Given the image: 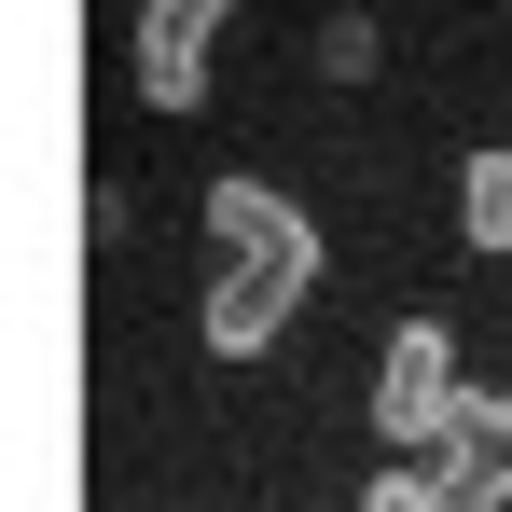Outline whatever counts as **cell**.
<instances>
[{"instance_id":"cell-1","label":"cell","mask_w":512,"mask_h":512,"mask_svg":"<svg viewBox=\"0 0 512 512\" xmlns=\"http://www.w3.org/2000/svg\"><path fill=\"white\" fill-rule=\"evenodd\" d=\"M457 416H471V388H457V333H443V319H402L388 360H374V443H388V457H443Z\"/></svg>"},{"instance_id":"cell-4","label":"cell","mask_w":512,"mask_h":512,"mask_svg":"<svg viewBox=\"0 0 512 512\" xmlns=\"http://www.w3.org/2000/svg\"><path fill=\"white\" fill-rule=\"evenodd\" d=\"M139 97H153V111H194V97H208V42L167 28V14H139Z\"/></svg>"},{"instance_id":"cell-5","label":"cell","mask_w":512,"mask_h":512,"mask_svg":"<svg viewBox=\"0 0 512 512\" xmlns=\"http://www.w3.org/2000/svg\"><path fill=\"white\" fill-rule=\"evenodd\" d=\"M457 222H471V250H512V153L457 167Z\"/></svg>"},{"instance_id":"cell-6","label":"cell","mask_w":512,"mask_h":512,"mask_svg":"<svg viewBox=\"0 0 512 512\" xmlns=\"http://www.w3.org/2000/svg\"><path fill=\"white\" fill-rule=\"evenodd\" d=\"M457 457H471V485H485V499L512 512V388H499V402H471V416H457Z\"/></svg>"},{"instance_id":"cell-2","label":"cell","mask_w":512,"mask_h":512,"mask_svg":"<svg viewBox=\"0 0 512 512\" xmlns=\"http://www.w3.org/2000/svg\"><path fill=\"white\" fill-rule=\"evenodd\" d=\"M319 277H291V263H236L222 250V277H208V305H194V333H208V360H263V346L291 333V305H305Z\"/></svg>"},{"instance_id":"cell-3","label":"cell","mask_w":512,"mask_h":512,"mask_svg":"<svg viewBox=\"0 0 512 512\" xmlns=\"http://www.w3.org/2000/svg\"><path fill=\"white\" fill-rule=\"evenodd\" d=\"M208 236H222L236 263H291V277H319V222H305L277 180H250V167L208 180Z\"/></svg>"},{"instance_id":"cell-7","label":"cell","mask_w":512,"mask_h":512,"mask_svg":"<svg viewBox=\"0 0 512 512\" xmlns=\"http://www.w3.org/2000/svg\"><path fill=\"white\" fill-rule=\"evenodd\" d=\"M319 70H333V84H360V70H374V28H360V14H333V28H319Z\"/></svg>"}]
</instances>
